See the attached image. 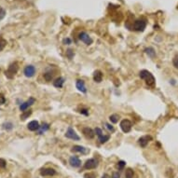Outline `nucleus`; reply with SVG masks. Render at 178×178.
Instances as JSON below:
<instances>
[{
    "label": "nucleus",
    "instance_id": "nucleus-16",
    "mask_svg": "<svg viewBox=\"0 0 178 178\" xmlns=\"http://www.w3.org/2000/svg\"><path fill=\"white\" fill-rule=\"evenodd\" d=\"M39 127H40V125L37 120H32L27 124V129L31 131H36L38 129H39Z\"/></svg>",
    "mask_w": 178,
    "mask_h": 178
},
{
    "label": "nucleus",
    "instance_id": "nucleus-33",
    "mask_svg": "<svg viewBox=\"0 0 178 178\" xmlns=\"http://www.w3.org/2000/svg\"><path fill=\"white\" fill-rule=\"evenodd\" d=\"M173 65H174V66L176 69H178V55H176V56L173 59Z\"/></svg>",
    "mask_w": 178,
    "mask_h": 178
},
{
    "label": "nucleus",
    "instance_id": "nucleus-21",
    "mask_svg": "<svg viewBox=\"0 0 178 178\" xmlns=\"http://www.w3.org/2000/svg\"><path fill=\"white\" fill-rule=\"evenodd\" d=\"M31 115H32V110L24 111V112H22V115L20 116V119H21V120H25L26 119H28L30 117Z\"/></svg>",
    "mask_w": 178,
    "mask_h": 178
},
{
    "label": "nucleus",
    "instance_id": "nucleus-25",
    "mask_svg": "<svg viewBox=\"0 0 178 178\" xmlns=\"http://www.w3.org/2000/svg\"><path fill=\"white\" fill-rule=\"evenodd\" d=\"M43 76H44V79H45L46 81H51V79H53V73H52V72L44 73Z\"/></svg>",
    "mask_w": 178,
    "mask_h": 178
},
{
    "label": "nucleus",
    "instance_id": "nucleus-23",
    "mask_svg": "<svg viewBox=\"0 0 178 178\" xmlns=\"http://www.w3.org/2000/svg\"><path fill=\"white\" fill-rule=\"evenodd\" d=\"M98 139H99L100 144H105V143H106V142L110 139V135H108V134H104V135H102L101 137H99Z\"/></svg>",
    "mask_w": 178,
    "mask_h": 178
},
{
    "label": "nucleus",
    "instance_id": "nucleus-36",
    "mask_svg": "<svg viewBox=\"0 0 178 178\" xmlns=\"http://www.w3.org/2000/svg\"><path fill=\"white\" fill-rule=\"evenodd\" d=\"M63 43L65 44V45H70L71 43H72V40L70 39V38H64V40H63Z\"/></svg>",
    "mask_w": 178,
    "mask_h": 178
},
{
    "label": "nucleus",
    "instance_id": "nucleus-27",
    "mask_svg": "<svg viewBox=\"0 0 178 178\" xmlns=\"http://www.w3.org/2000/svg\"><path fill=\"white\" fill-rule=\"evenodd\" d=\"M13 128V124L11 122H6L3 124V129L7 130V131H10Z\"/></svg>",
    "mask_w": 178,
    "mask_h": 178
},
{
    "label": "nucleus",
    "instance_id": "nucleus-13",
    "mask_svg": "<svg viewBox=\"0 0 178 178\" xmlns=\"http://www.w3.org/2000/svg\"><path fill=\"white\" fill-rule=\"evenodd\" d=\"M82 133H83L84 136L86 137L87 139H92L95 136V131L92 130L91 128H89V127L84 128L82 130Z\"/></svg>",
    "mask_w": 178,
    "mask_h": 178
},
{
    "label": "nucleus",
    "instance_id": "nucleus-26",
    "mask_svg": "<svg viewBox=\"0 0 178 178\" xmlns=\"http://www.w3.org/2000/svg\"><path fill=\"white\" fill-rule=\"evenodd\" d=\"M125 165H126V162L125 161L119 160L118 163H117V168H118V170H119V171H122V170L124 169Z\"/></svg>",
    "mask_w": 178,
    "mask_h": 178
},
{
    "label": "nucleus",
    "instance_id": "nucleus-7",
    "mask_svg": "<svg viewBox=\"0 0 178 178\" xmlns=\"http://www.w3.org/2000/svg\"><path fill=\"white\" fill-rule=\"evenodd\" d=\"M119 126H120V129L122 130L123 133L128 134L131 131V127H133V124H131V122L129 119H123V120H121Z\"/></svg>",
    "mask_w": 178,
    "mask_h": 178
},
{
    "label": "nucleus",
    "instance_id": "nucleus-35",
    "mask_svg": "<svg viewBox=\"0 0 178 178\" xmlns=\"http://www.w3.org/2000/svg\"><path fill=\"white\" fill-rule=\"evenodd\" d=\"M105 128H106L108 131H112V133H113V131H115L114 127H113L111 124H108V123H105Z\"/></svg>",
    "mask_w": 178,
    "mask_h": 178
},
{
    "label": "nucleus",
    "instance_id": "nucleus-34",
    "mask_svg": "<svg viewBox=\"0 0 178 178\" xmlns=\"http://www.w3.org/2000/svg\"><path fill=\"white\" fill-rule=\"evenodd\" d=\"M79 113L85 115V116H88L89 115V110L87 109V108H81V109L79 110Z\"/></svg>",
    "mask_w": 178,
    "mask_h": 178
},
{
    "label": "nucleus",
    "instance_id": "nucleus-8",
    "mask_svg": "<svg viewBox=\"0 0 178 178\" xmlns=\"http://www.w3.org/2000/svg\"><path fill=\"white\" fill-rule=\"evenodd\" d=\"M79 40H81L83 43H85L87 46L89 45H91L92 42H93V40H92V38L90 36L89 34H87L86 32H81L79 35Z\"/></svg>",
    "mask_w": 178,
    "mask_h": 178
},
{
    "label": "nucleus",
    "instance_id": "nucleus-12",
    "mask_svg": "<svg viewBox=\"0 0 178 178\" xmlns=\"http://www.w3.org/2000/svg\"><path fill=\"white\" fill-rule=\"evenodd\" d=\"M72 152H77V153H81L82 155H86L90 152V149L89 148H84L82 145H74L72 149H71Z\"/></svg>",
    "mask_w": 178,
    "mask_h": 178
},
{
    "label": "nucleus",
    "instance_id": "nucleus-24",
    "mask_svg": "<svg viewBox=\"0 0 178 178\" xmlns=\"http://www.w3.org/2000/svg\"><path fill=\"white\" fill-rule=\"evenodd\" d=\"M134 171H133V169H131V168H128L126 169V172H125V178H134Z\"/></svg>",
    "mask_w": 178,
    "mask_h": 178
},
{
    "label": "nucleus",
    "instance_id": "nucleus-18",
    "mask_svg": "<svg viewBox=\"0 0 178 178\" xmlns=\"http://www.w3.org/2000/svg\"><path fill=\"white\" fill-rule=\"evenodd\" d=\"M49 130H50V124H49V123L43 122V123H42V125L39 127V129H38L36 131H37V134L41 135V134H45L46 131H48Z\"/></svg>",
    "mask_w": 178,
    "mask_h": 178
},
{
    "label": "nucleus",
    "instance_id": "nucleus-10",
    "mask_svg": "<svg viewBox=\"0 0 178 178\" xmlns=\"http://www.w3.org/2000/svg\"><path fill=\"white\" fill-rule=\"evenodd\" d=\"M152 140V136L151 135H144L142 137L139 138V140H138V144L139 145L141 146V148H145L146 145H148V143Z\"/></svg>",
    "mask_w": 178,
    "mask_h": 178
},
{
    "label": "nucleus",
    "instance_id": "nucleus-1",
    "mask_svg": "<svg viewBox=\"0 0 178 178\" xmlns=\"http://www.w3.org/2000/svg\"><path fill=\"white\" fill-rule=\"evenodd\" d=\"M139 76H140V79L145 80L146 85H148L150 87L155 86V83H156V79H155L154 76L148 70H142L139 73Z\"/></svg>",
    "mask_w": 178,
    "mask_h": 178
},
{
    "label": "nucleus",
    "instance_id": "nucleus-14",
    "mask_svg": "<svg viewBox=\"0 0 178 178\" xmlns=\"http://www.w3.org/2000/svg\"><path fill=\"white\" fill-rule=\"evenodd\" d=\"M76 89L79 90V91L83 92V93H86L87 92V88H86V85H85L84 80L82 79H77L76 82Z\"/></svg>",
    "mask_w": 178,
    "mask_h": 178
},
{
    "label": "nucleus",
    "instance_id": "nucleus-17",
    "mask_svg": "<svg viewBox=\"0 0 178 178\" xmlns=\"http://www.w3.org/2000/svg\"><path fill=\"white\" fill-rule=\"evenodd\" d=\"M64 84H65V79L63 76H59L57 79L53 81V86L57 88V89H61L64 87Z\"/></svg>",
    "mask_w": 178,
    "mask_h": 178
},
{
    "label": "nucleus",
    "instance_id": "nucleus-39",
    "mask_svg": "<svg viewBox=\"0 0 178 178\" xmlns=\"http://www.w3.org/2000/svg\"><path fill=\"white\" fill-rule=\"evenodd\" d=\"M112 178H120V175H119V173L115 172V173L113 174V175H112Z\"/></svg>",
    "mask_w": 178,
    "mask_h": 178
},
{
    "label": "nucleus",
    "instance_id": "nucleus-4",
    "mask_svg": "<svg viewBox=\"0 0 178 178\" xmlns=\"http://www.w3.org/2000/svg\"><path fill=\"white\" fill-rule=\"evenodd\" d=\"M35 103H36V99L34 97H30L27 101L22 102L20 105V110L22 111V112H24V111H26L28 109L30 106H32Z\"/></svg>",
    "mask_w": 178,
    "mask_h": 178
},
{
    "label": "nucleus",
    "instance_id": "nucleus-28",
    "mask_svg": "<svg viewBox=\"0 0 178 178\" xmlns=\"http://www.w3.org/2000/svg\"><path fill=\"white\" fill-rule=\"evenodd\" d=\"M74 55H75V53H74V50L72 49H68L66 50V56L68 57V59L71 60L74 57Z\"/></svg>",
    "mask_w": 178,
    "mask_h": 178
},
{
    "label": "nucleus",
    "instance_id": "nucleus-11",
    "mask_svg": "<svg viewBox=\"0 0 178 178\" xmlns=\"http://www.w3.org/2000/svg\"><path fill=\"white\" fill-rule=\"evenodd\" d=\"M69 163L74 168H79L81 165V160L77 156H72L69 159Z\"/></svg>",
    "mask_w": 178,
    "mask_h": 178
},
{
    "label": "nucleus",
    "instance_id": "nucleus-9",
    "mask_svg": "<svg viewBox=\"0 0 178 178\" xmlns=\"http://www.w3.org/2000/svg\"><path fill=\"white\" fill-rule=\"evenodd\" d=\"M36 69L34 65H27L24 70V74L26 77H33L35 75H36Z\"/></svg>",
    "mask_w": 178,
    "mask_h": 178
},
{
    "label": "nucleus",
    "instance_id": "nucleus-29",
    "mask_svg": "<svg viewBox=\"0 0 178 178\" xmlns=\"http://www.w3.org/2000/svg\"><path fill=\"white\" fill-rule=\"evenodd\" d=\"M6 45H7V41L4 39L3 37H0V51L4 50V48L6 47Z\"/></svg>",
    "mask_w": 178,
    "mask_h": 178
},
{
    "label": "nucleus",
    "instance_id": "nucleus-22",
    "mask_svg": "<svg viewBox=\"0 0 178 178\" xmlns=\"http://www.w3.org/2000/svg\"><path fill=\"white\" fill-rule=\"evenodd\" d=\"M119 119V116L118 114H113V115H111L110 117H109V120H110L111 123H113V124H116V123H118Z\"/></svg>",
    "mask_w": 178,
    "mask_h": 178
},
{
    "label": "nucleus",
    "instance_id": "nucleus-30",
    "mask_svg": "<svg viewBox=\"0 0 178 178\" xmlns=\"http://www.w3.org/2000/svg\"><path fill=\"white\" fill-rule=\"evenodd\" d=\"M94 131H95V134L98 136V138H99V137H101L102 135H104L102 129H100V128H96V129L94 130Z\"/></svg>",
    "mask_w": 178,
    "mask_h": 178
},
{
    "label": "nucleus",
    "instance_id": "nucleus-3",
    "mask_svg": "<svg viewBox=\"0 0 178 178\" xmlns=\"http://www.w3.org/2000/svg\"><path fill=\"white\" fill-rule=\"evenodd\" d=\"M145 27H146V22H145V20H144V19L136 20V21L134 22V25H133L134 30L137 31V32H143V31L145 29Z\"/></svg>",
    "mask_w": 178,
    "mask_h": 178
},
{
    "label": "nucleus",
    "instance_id": "nucleus-32",
    "mask_svg": "<svg viewBox=\"0 0 178 178\" xmlns=\"http://www.w3.org/2000/svg\"><path fill=\"white\" fill-rule=\"evenodd\" d=\"M84 177L85 178H96V174L93 173H88L84 174Z\"/></svg>",
    "mask_w": 178,
    "mask_h": 178
},
{
    "label": "nucleus",
    "instance_id": "nucleus-20",
    "mask_svg": "<svg viewBox=\"0 0 178 178\" xmlns=\"http://www.w3.org/2000/svg\"><path fill=\"white\" fill-rule=\"evenodd\" d=\"M145 52L148 54V57H150L151 59H154L155 57H156V51H155V50L153 48H151V47L146 48L145 50Z\"/></svg>",
    "mask_w": 178,
    "mask_h": 178
},
{
    "label": "nucleus",
    "instance_id": "nucleus-38",
    "mask_svg": "<svg viewBox=\"0 0 178 178\" xmlns=\"http://www.w3.org/2000/svg\"><path fill=\"white\" fill-rule=\"evenodd\" d=\"M6 165H7L6 160L3 159H0V168H5Z\"/></svg>",
    "mask_w": 178,
    "mask_h": 178
},
{
    "label": "nucleus",
    "instance_id": "nucleus-2",
    "mask_svg": "<svg viewBox=\"0 0 178 178\" xmlns=\"http://www.w3.org/2000/svg\"><path fill=\"white\" fill-rule=\"evenodd\" d=\"M19 70V65H18V63L17 62H14V63H12L9 68H7V70L5 72V75L7 77V79H12L13 77L15 76V75L17 74Z\"/></svg>",
    "mask_w": 178,
    "mask_h": 178
},
{
    "label": "nucleus",
    "instance_id": "nucleus-5",
    "mask_svg": "<svg viewBox=\"0 0 178 178\" xmlns=\"http://www.w3.org/2000/svg\"><path fill=\"white\" fill-rule=\"evenodd\" d=\"M65 136L68 139H71V140H74V141H79L80 137L77 135V134L75 131V130L72 128V127H69L66 131V133L65 134Z\"/></svg>",
    "mask_w": 178,
    "mask_h": 178
},
{
    "label": "nucleus",
    "instance_id": "nucleus-40",
    "mask_svg": "<svg viewBox=\"0 0 178 178\" xmlns=\"http://www.w3.org/2000/svg\"><path fill=\"white\" fill-rule=\"evenodd\" d=\"M102 178H110V176L108 175L107 174H103V176H102Z\"/></svg>",
    "mask_w": 178,
    "mask_h": 178
},
{
    "label": "nucleus",
    "instance_id": "nucleus-31",
    "mask_svg": "<svg viewBox=\"0 0 178 178\" xmlns=\"http://www.w3.org/2000/svg\"><path fill=\"white\" fill-rule=\"evenodd\" d=\"M6 16V10L3 9V7H0V21L3 20Z\"/></svg>",
    "mask_w": 178,
    "mask_h": 178
},
{
    "label": "nucleus",
    "instance_id": "nucleus-19",
    "mask_svg": "<svg viewBox=\"0 0 178 178\" xmlns=\"http://www.w3.org/2000/svg\"><path fill=\"white\" fill-rule=\"evenodd\" d=\"M93 80L97 83L102 82L103 80V73L100 71V70H96L93 73Z\"/></svg>",
    "mask_w": 178,
    "mask_h": 178
},
{
    "label": "nucleus",
    "instance_id": "nucleus-6",
    "mask_svg": "<svg viewBox=\"0 0 178 178\" xmlns=\"http://www.w3.org/2000/svg\"><path fill=\"white\" fill-rule=\"evenodd\" d=\"M98 165H99L98 159H90L84 163V169H86V170H93V169L97 168Z\"/></svg>",
    "mask_w": 178,
    "mask_h": 178
},
{
    "label": "nucleus",
    "instance_id": "nucleus-15",
    "mask_svg": "<svg viewBox=\"0 0 178 178\" xmlns=\"http://www.w3.org/2000/svg\"><path fill=\"white\" fill-rule=\"evenodd\" d=\"M40 174L42 176H53L56 174V171L52 168H45L40 171Z\"/></svg>",
    "mask_w": 178,
    "mask_h": 178
},
{
    "label": "nucleus",
    "instance_id": "nucleus-37",
    "mask_svg": "<svg viewBox=\"0 0 178 178\" xmlns=\"http://www.w3.org/2000/svg\"><path fill=\"white\" fill-rule=\"evenodd\" d=\"M6 103V98L5 96L2 94V93H0V105H4Z\"/></svg>",
    "mask_w": 178,
    "mask_h": 178
}]
</instances>
